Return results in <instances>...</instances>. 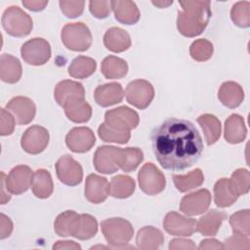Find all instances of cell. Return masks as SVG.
I'll list each match as a JSON object with an SVG mask.
<instances>
[{"instance_id": "obj_31", "label": "cell", "mask_w": 250, "mask_h": 250, "mask_svg": "<svg viewBox=\"0 0 250 250\" xmlns=\"http://www.w3.org/2000/svg\"><path fill=\"white\" fill-rule=\"evenodd\" d=\"M197 122L203 130L207 145H214L219 140L222 133L220 120L213 114L205 113L197 118Z\"/></svg>"}, {"instance_id": "obj_54", "label": "cell", "mask_w": 250, "mask_h": 250, "mask_svg": "<svg viewBox=\"0 0 250 250\" xmlns=\"http://www.w3.org/2000/svg\"><path fill=\"white\" fill-rule=\"evenodd\" d=\"M151 3L159 8H167L168 6L173 4V1H152Z\"/></svg>"}, {"instance_id": "obj_50", "label": "cell", "mask_w": 250, "mask_h": 250, "mask_svg": "<svg viewBox=\"0 0 250 250\" xmlns=\"http://www.w3.org/2000/svg\"><path fill=\"white\" fill-rule=\"evenodd\" d=\"M22 5L30 11L39 12L45 9L48 5V1H41V0H23Z\"/></svg>"}, {"instance_id": "obj_24", "label": "cell", "mask_w": 250, "mask_h": 250, "mask_svg": "<svg viewBox=\"0 0 250 250\" xmlns=\"http://www.w3.org/2000/svg\"><path fill=\"white\" fill-rule=\"evenodd\" d=\"M220 102L229 108H235L241 104L244 100V91L242 87L234 81L224 82L218 92Z\"/></svg>"}, {"instance_id": "obj_17", "label": "cell", "mask_w": 250, "mask_h": 250, "mask_svg": "<svg viewBox=\"0 0 250 250\" xmlns=\"http://www.w3.org/2000/svg\"><path fill=\"white\" fill-rule=\"evenodd\" d=\"M6 108L13 112L17 123L20 125L30 123L36 113V106L33 101L22 96L11 99L6 104Z\"/></svg>"}, {"instance_id": "obj_6", "label": "cell", "mask_w": 250, "mask_h": 250, "mask_svg": "<svg viewBox=\"0 0 250 250\" xmlns=\"http://www.w3.org/2000/svg\"><path fill=\"white\" fill-rule=\"evenodd\" d=\"M125 161L124 148L113 146H99L94 154L95 169L103 174H112L121 169Z\"/></svg>"}, {"instance_id": "obj_48", "label": "cell", "mask_w": 250, "mask_h": 250, "mask_svg": "<svg viewBox=\"0 0 250 250\" xmlns=\"http://www.w3.org/2000/svg\"><path fill=\"white\" fill-rule=\"evenodd\" d=\"M13 231V223L9 217H7L5 214L1 213L0 215V238L4 239Z\"/></svg>"}, {"instance_id": "obj_51", "label": "cell", "mask_w": 250, "mask_h": 250, "mask_svg": "<svg viewBox=\"0 0 250 250\" xmlns=\"http://www.w3.org/2000/svg\"><path fill=\"white\" fill-rule=\"evenodd\" d=\"M198 248L201 249V250H204V249H224L223 244L215 238H208V239L201 240Z\"/></svg>"}, {"instance_id": "obj_39", "label": "cell", "mask_w": 250, "mask_h": 250, "mask_svg": "<svg viewBox=\"0 0 250 250\" xmlns=\"http://www.w3.org/2000/svg\"><path fill=\"white\" fill-rule=\"evenodd\" d=\"M99 137L106 143H117V144H126L130 138V131H122L111 128L107 126L104 122L102 123L98 128Z\"/></svg>"}, {"instance_id": "obj_33", "label": "cell", "mask_w": 250, "mask_h": 250, "mask_svg": "<svg viewBox=\"0 0 250 250\" xmlns=\"http://www.w3.org/2000/svg\"><path fill=\"white\" fill-rule=\"evenodd\" d=\"M101 71L107 79H119L127 74L128 64L121 58L108 56L102 62Z\"/></svg>"}, {"instance_id": "obj_28", "label": "cell", "mask_w": 250, "mask_h": 250, "mask_svg": "<svg viewBox=\"0 0 250 250\" xmlns=\"http://www.w3.org/2000/svg\"><path fill=\"white\" fill-rule=\"evenodd\" d=\"M33 194L38 198H48L54 190V184L49 171L38 169L33 173L31 184Z\"/></svg>"}, {"instance_id": "obj_49", "label": "cell", "mask_w": 250, "mask_h": 250, "mask_svg": "<svg viewBox=\"0 0 250 250\" xmlns=\"http://www.w3.org/2000/svg\"><path fill=\"white\" fill-rule=\"evenodd\" d=\"M196 246L192 240L184 239V238H175L170 241L169 249L176 250V249H195Z\"/></svg>"}, {"instance_id": "obj_12", "label": "cell", "mask_w": 250, "mask_h": 250, "mask_svg": "<svg viewBox=\"0 0 250 250\" xmlns=\"http://www.w3.org/2000/svg\"><path fill=\"white\" fill-rule=\"evenodd\" d=\"M49 132L46 128L33 125L25 130L21 136V146L29 154H38L45 150L49 144Z\"/></svg>"}, {"instance_id": "obj_35", "label": "cell", "mask_w": 250, "mask_h": 250, "mask_svg": "<svg viewBox=\"0 0 250 250\" xmlns=\"http://www.w3.org/2000/svg\"><path fill=\"white\" fill-rule=\"evenodd\" d=\"M97 67V62L94 59L78 56L76 57L68 66V74L77 79H85L91 76Z\"/></svg>"}, {"instance_id": "obj_14", "label": "cell", "mask_w": 250, "mask_h": 250, "mask_svg": "<svg viewBox=\"0 0 250 250\" xmlns=\"http://www.w3.org/2000/svg\"><path fill=\"white\" fill-rule=\"evenodd\" d=\"M32 179L33 172L28 166L18 165L10 171L5 183L8 191L18 195L25 192L30 188Z\"/></svg>"}, {"instance_id": "obj_7", "label": "cell", "mask_w": 250, "mask_h": 250, "mask_svg": "<svg viewBox=\"0 0 250 250\" xmlns=\"http://www.w3.org/2000/svg\"><path fill=\"white\" fill-rule=\"evenodd\" d=\"M51 46L49 42L43 38L35 37L25 43L21 48L22 60L31 65H43L51 58Z\"/></svg>"}, {"instance_id": "obj_20", "label": "cell", "mask_w": 250, "mask_h": 250, "mask_svg": "<svg viewBox=\"0 0 250 250\" xmlns=\"http://www.w3.org/2000/svg\"><path fill=\"white\" fill-rule=\"evenodd\" d=\"M124 97V90L120 83L111 82L100 85L94 92L96 103L103 106L107 107L122 102Z\"/></svg>"}, {"instance_id": "obj_13", "label": "cell", "mask_w": 250, "mask_h": 250, "mask_svg": "<svg viewBox=\"0 0 250 250\" xmlns=\"http://www.w3.org/2000/svg\"><path fill=\"white\" fill-rule=\"evenodd\" d=\"M211 203V193L201 188L185 195L180 203V210L188 216H196L205 213Z\"/></svg>"}, {"instance_id": "obj_30", "label": "cell", "mask_w": 250, "mask_h": 250, "mask_svg": "<svg viewBox=\"0 0 250 250\" xmlns=\"http://www.w3.org/2000/svg\"><path fill=\"white\" fill-rule=\"evenodd\" d=\"M63 108L66 117L75 123H85L92 116V107L85 100L72 101L66 104Z\"/></svg>"}, {"instance_id": "obj_15", "label": "cell", "mask_w": 250, "mask_h": 250, "mask_svg": "<svg viewBox=\"0 0 250 250\" xmlns=\"http://www.w3.org/2000/svg\"><path fill=\"white\" fill-rule=\"evenodd\" d=\"M96 138L94 132L88 127H74L65 137L67 147L76 153L89 151L95 145Z\"/></svg>"}, {"instance_id": "obj_34", "label": "cell", "mask_w": 250, "mask_h": 250, "mask_svg": "<svg viewBox=\"0 0 250 250\" xmlns=\"http://www.w3.org/2000/svg\"><path fill=\"white\" fill-rule=\"evenodd\" d=\"M109 188L111 196L124 199L130 197L134 193L136 183L130 176L117 175L111 179Z\"/></svg>"}, {"instance_id": "obj_53", "label": "cell", "mask_w": 250, "mask_h": 250, "mask_svg": "<svg viewBox=\"0 0 250 250\" xmlns=\"http://www.w3.org/2000/svg\"><path fill=\"white\" fill-rule=\"evenodd\" d=\"M5 180L6 175L3 172H1V204H5L11 199V195L8 192H5V190H8Z\"/></svg>"}, {"instance_id": "obj_8", "label": "cell", "mask_w": 250, "mask_h": 250, "mask_svg": "<svg viewBox=\"0 0 250 250\" xmlns=\"http://www.w3.org/2000/svg\"><path fill=\"white\" fill-rule=\"evenodd\" d=\"M138 180L141 189L148 195L160 193L166 186V180L163 173L151 162L146 163L138 174Z\"/></svg>"}, {"instance_id": "obj_44", "label": "cell", "mask_w": 250, "mask_h": 250, "mask_svg": "<svg viewBox=\"0 0 250 250\" xmlns=\"http://www.w3.org/2000/svg\"><path fill=\"white\" fill-rule=\"evenodd\" d=\"M61 11L62 14L70 19H74L76 17H79L84 10V1H66L62 0L59 2Z\"/></svg>"}, {"instance_id": "obj_40", "label": "cell", "mask_w": 250, "mask_h": 250, "mask_svg": "<svg viewBox=\"0 0 250 250\" xmlns=\"http://www.w3.org/2000/svg\"><path fill=\"white\" fill-rule=\"evenodd\" d=\"M230 19L239 27L250 26V2L240 1L235 3L230 10Z\"/></svg>"}, {"instance_id": "obj_29", "label": "cell", "mask_w": 250, "mask_h": 250, "mask_svg": "<svg viewBox=\"0 0 250 250\" xmlns=\"http://www.w3.org/2000/svg\"><path fill=\"white\" fill-rule=\"evenodd\" d=\"M79 215L72 210H66L61 213L54 223L55 232L59 236H73L79 221Z\"/></svg>"}, {"instance_id": "obj_1", "label": "cell", "mask_w": 250, "mask_h": 250, "mask_svg": "<svg viewBox=\"0 0 250 250\" xmlns=\"http://www.w3.org/2000/svg\"><path fill=\"white\" fill-rule=\"evenodd\" d=\"M154 155L162 168L182 171L195 164L203 151L202 138L188 120L169 118L151 134Z\"/></svg>"}, {"instance_id": "obj_19", "label": "cell", "mask_w": 250, "mask_h": 250, "mask_svg": "<svg viewBox=\"0 0 250 250\" xmlns=\"http://www.w3.org/2000/svg\"><path fill=\"white\" fill-rule=\"evenodd\" d=\"M54 97L56 102L64 106L66 104L75 100H85V90L81 83L73 80L60 81L55 87Z\"/></svg>"}, {"instance_id": "obj_22", "label": "cell", "mask_w": 250, "mask_h": 250, "mask_svg": "<svg viewBox=\"0 0 250 250\" xmlns=\"http://www.w3.org/2000/svg\"><path fill=\"white\" fill-rule=\"evenodd\" d=\"M110 5L117 21L123 24H135L139 21L141 13L133 1H110Z\"/></svg>"}, {"instance_id": "obj_5", "label": "cell", "mask_w": 250, "mask_h": 250, "mask_svg": "<svg viewBox=\"0 0 250 250\" xmlns=\"http://www.w3.org/2000/svg\"><path fill=\"white\" fill-rule=\"evenodd\" d=\"M61 37L63 45L75 52H84L92 44L91 31L83 22L66 23L62 29Z\"/></svg>"}, {"instance_id": "obj_45", "label": "cell", "mask_w": 250, "mask_h": 250, "mask_svg": "<svg viewBox=\"0 0 250 250\" xmlns=\"http://www.w3.org/2000/svg\"><path fill=\"white\" fill-rule=\"evenodd\" d=\"M89 10L95 18L105 19L109 16L110 11H111L110 1L92 0L89 2Z\"/></svg>"}, {"instance_id": "obj_11", "label": "cell", "mask_w": 250, "mask_h": 250, "mask_svg": "<svg viewBox=\"0 0 250 250\" xmlns=\"http://www.w3.org/2000/svg\"><path fill=\"white\" fill-rule=\"evenodd\" d=\"M56 172L59 180L70 187L79 185L83 179L81 165L69 154L61 156L56 163Z\"/></svg>"}, {"instance_id": "obj_32", "label": "cell", "mask_w": 250, "mask_h": 250, "mask_svg": "<svg viewBox=\"0 0 250 250\" xmlns=\"http://www.w3.org/2000/svg\"><path fill=\"white\" fill-rule=\"evenodd\" d=\"M238 198L229 186V181L227 178L218 180L214 186V201L220 208L231 206Z\"/></svg>"}, {"instance_id": "obj_38", "label": "cell", "mask_w": 250, "mask_h": 250, "mask_svg": "<svg viewBox=\"0 0 250 250\" xmlns=\"http://www.w3.org/2000/svg\"><path fill=\"white\" fill-rule=\"evenodd\" d=\"M229 181V186L236 195H243L248 193L250 188V173L247 169L239 168L235 170Z\"/></svg>"}, {"instance_id": "obj_3", "label": "cell", "mask_w": 250, "mask_h": 250, "mask_svg": "<svg viewBox=\"0 0 250 250\" xmlns=\"http://www.w3.org/2000/svg\"><path fill=\"white\" fill-rule=\"evenodd\" d=\"M102 232L108 244L114 248L124 247L133 237L134 229L123 218H109L101 223Z\"/></svg>"}, {"instance_id": "obj_37", "label": "cell", "mask_w": 250, "mask_h": 250, "mask_svg": "<svg viewBox=\"0 0 250 250\" xmlns=\"http://www.w3.org/2000/svg\"><path fill=\"white\" fill-rule=\"evenodd\" d=\"M98 231L97 220L89 214H80L79 221L73 237L80 240H87L96 235Z\"/></svg>"}, {"instance_id": "obj_36", "label": "cell", "mask_w": 250, "mask_h": 250, "mask_svg": "<svg viewBox=\"0 0 250 250\" xmlns=\"http://www.w3.org/2000/svg\"><path fill=\"white\" fill-rule=\"evenodd\" d=\"M173 182L179 191L187 192L200 187L204 182V175L199 168H196L187 175H174Z\"/></svg>"}, {"instance_id": "obj_41", "label": "cell", "mask_w": 250, "mask_h": 250, "mask_svg": "<svg viewBox=\"0 0 250 250\" xmlns=\"http://www.w3.org/2000/svg\"><path fill=\"white\" fill-rule=\"evenodd\" d=\"M214 52L213 44L206 39H197L193 41L189 47L190 57L197 62L208 61Z\"/></svg>"}, {"instance_id": "obj_2", "label": "cell", "mask_w": 250, "mask_h": 250, "mask_svg": "<svg viewBox=\"0 0 250 250\" xmlns=\"http://www.w3.org/2000/svg\"><path fill=\"white\" fill-rule=\"evenodd\" d=\"M177 28L186 37H195L206 28L211 18L210 1H179Z\"/></svg>"}, {"instance_id": "obj_46", "label": "cell", "mask_w": 250, "mask_h": 250, "mask_svg": "<svg viewBox=\"0 0 250 250\" xmlns=\"http://www.w3.org/2000/svg\"><path fill=\"white\" fill-rule=\"evenodd\" d=\"M250 240L248 235L241 234V233H234L233 235L229 236L226 239L225 243L223 244L224 249H246L250 248L249 244Z\"/></svg>"}, {"instance_id": "obj_47", "label": "cell", "mask_w": 250, "mask_h": 250, "mask_svg": "<svg viewBox=\"0 0 250 250\" xmlns=\"http://www.w3.org/2000/svg\"><path fill=\"white\" fill-rule=\"evenodd\" d=\"M16 119L5 108H1V125H0V134L1 136H9L13 133L15 129Z\"/></svg>"}, {"instance_id": "obj_52", "label": "cell", "mask_w": 250, "mask_h": 250, "mask_svg": "<svg viewBox=\"0 0 250 250\" xmlns=\"http://www.w3.org/2000/svg\"><path fill=\"white\" fill-rule=\"evenodd\" d=\"M53 249H81V246L74 242V241H69V240H64V241H57L56 244H54Z\"/></svg>"}, {"instance_id": "obj_27", "label": "cell", "mask_w": 250, "mask_h": 250, "mask_svg": "<svg viewBox=\"0 0 250 250\" xmlns=\"http://www.w3.org/2000/svg\"><path fill=\"white\" fill-rule=\"evenodd\" d=\"M164 242L163 233L156 228L147 226L139 229L136 236L138 248L144 250H154L159 248Z\"/></svg>"}, {"instance_id": "obj_21", "label": "cell", "mask_w": 250, "mask_h": 250, "mask_svg": "<svg viewBox=\"0 0 250 250\" xmlns=\"http://www.w3.org/2000/svg\"><path fill=\"white\" fill-rule=\"evenodd\" d=\"M227 219V214L223 211L211 209L207 211L197 222L195 229L202 235H216L223 221Z\"/></svg>"}, {"instance_id": "obj_42", "label": "cell", "mask_w": 250, "mask_h": 250, "mask_svg": "<svg viewBox=\"0 0 250 250\" xmlns=\"http://www.w3.org/2000/svg\"><path fill=\"white\" fill-rule=\"evenodd\" d=\"M250 212L248 209L240 210L232 214L229 218V225L234 233H241L249 236Z\"/></svg>"}, {"instance_id": "obj_25", "label": "cell", "mask_w": 250, "mask_h": 250, "mask_svg": "<svg viewBox=\"0 0 250 250\" xmlns=\"http://www.w3.org/2000/svg\"><path fill=\"white\" fill-rule=\"evenodd\" d=\"M21 64L18 58L3 54L0 57V78L9 84L17 83L21 77Z\"/></svg>"}, {"instance_id": "obj_10", "label": "cell", "mask_w": 250, "mask_h": 250, "mask_svg": "<svg viewBox=\"0 0 250 250\" xmlns=\"http://www.w3.org/2000/svg\"><path fill=\"white\" fill-rule=\"evenodd\" d=\"M140 122L137 111L128 106H119L109 109L104 114V123L114 129L130 131L135 129Z\"/></svg>"}, {"instance_id": "obj_26", "label": "cell", "mask_w": 250, "mask_h": 250, "mask_svg": "<svg viewBox=\"0 0 250 250\" xmlns=\"http://www.w3.org/2000/svg\"><path fill=\"white\" fill-rule=\"evenodd\" d=\"M247 135V129L242 116L231 114L225 122L224 137L229 144H239L243 142Z\"/></svg>"}, {"instance_id": "obj_18", "label": "cell", "mask_w": 250, "mask_h": 250, "mask_svg": "<svg viewBox=\"0 0 250 250\" xmlns=\"http://www.w3.org/2000/svg\"><path fill=\"white\" fill-rule=\"evenodd\" d=\"M85 197L94 204L104 202L110 194L109 183L104 177L97 174H90L85 182Z\"/></svg>"}, {"instance_id": "obj_16", "label": "cell", "mask_w": 250, "mask_h": 250, "mask_svg": "<svg viewBox=\"0 0 250 250\" xmlns=\"http://www.w3.org/2000/svg\"><path fill=\"white\" fill-rule=\"evenodd\" d=\"M196 227V221L192 218L185 217L177 212H169L166 214L163 220L164 229L177 236H190L194 231Z\"/></svg>"}, {"instance_id": "obj_23", "label": "cell", "mask_w": 250, "mask_h": 250, "mask_svg": "<svg viewBox=\"0 0 250 250\" xmlns=\"http://www.w3.org/2000/svg\"><path fill=\"white\" fill-rule=\"evenodd\" d=\"M104 44L107 50L114 53H121L131 47V38L126 30L113 26L105 31Z\"/></svg>"}, {"instance_id": "obj_43", "label": "cell", "mask_w": 250, "mask_h": 250, "mask_svg": "<svg viewBox=\"0 0 250 250\" xmlns=\"http://www.w3.org/2000/svg\"><path fill=\"white\" fill-rule=\"evenodd\" d=\"M125 161L121 170L123 172H131L137 169L144 159L143 151L138 147H126L124 148Z\"/></svg>"}, {"instance_id": "obj_9", "label": "cell", "mask_w": 250, "mask_h": 250, "mask_svg": "<svg viewBox=\"0 0 250 250\" xmlns=\"http://www.w3.org/2000/svg\"><path fill=\"white\" fill-rule=\"evenodd\" d=\"M127 102L139 109L146 108L154 98V88L150 82L144 79L131 81L126 87Z\"/></svg>"}, {"instance_id": "obj_4", "label": "cell", "mask_w": 250, "mask_h": 250, "mask_svg": "<svg viewBox=\"0 0 250 250\" xmlns=\"http://www.w3.org/2000/svg\"><path fill=\"white\" fill-rule=\"evenodd\" d=\"M2 25L8 34L14 37H24L33 27L32 19L18 6L8 7L2 15Z\"/></svg>"}]
</instances>
